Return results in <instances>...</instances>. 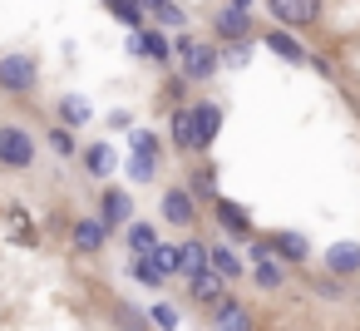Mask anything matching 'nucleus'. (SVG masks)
<instances>
[{
    "label": "nucleus",
    "mask_w": 360,
    "mask_h": 331,
    "mask_svg": "<svg viewBox=\"0 0 360 331\" xmlns=\"http://www.w3.org/2000/svg\"><path fill=\"white\" fill-rule=\"evenodd\" d=\"M212 272H217V277H237V272H242V257H237L232 247H212Z\"/></svg>",
    "instance_id": "nucleus-20"
},
{
    "label": "nucleus",
    "mask_w": 360,
    "mask_h": 331,
    "mask_svg": "<svg viewBox=\"0 0 360 331\" xmlns=\"http://www.w3.org/2000/svg\"><path fill=\"white\" fill-rule=\"evenodd\" d=\"M55 149H60V154H70V149H75V139H70L65 129H55Z\"/></svg>",
    "instance_id": "nucleus-34"
},
{
    "label": "nucleus",
    "mask_w": 360,
    "mask_h": 331,
    "mask_svg": "<svg viewBox=\"0 0 360 331\" xmlns=\"http://www.w3.org/2000/svg\"><path fill=\"white\" fill-rule=\"evenodd\" d=\"M173 139H178V149H198V114L193 109L173 114Z\"/></svg>",
    "instance_id": "nucleus-14"
},
{
    "label": "nucleus",
    "mask_w": 360,
    "mask_h": 331,
    "mask_svg": "<svg viewBox=\"0 0 360 331\" xmlns=\"http://www.w3.org/2000/svg\"><path fill=\"white\" fill-rule=\"evenodd\" d=\"M0 163H6V168H30L35 163V139L25 129L6 124V129H0Z\"/></svg>",
    "instance_id": "nucleus-2"
},
{
    "label": "nucleus",
    "mask_w": 360,
    "mask_h": 331,
    "mask_svg": "<svg viewBox=\"0 0 360 331\" xmlns=\"http://www.w3.org/2000/svg\"><path fill=\"white\" fill-rule=\"evenodd\" d=\"M114 316L124 321V331H143V316H139L134 306H114Z\"/></svg>",
    "instance_id": "nucleus-31"
},
{
    "label": "nucleus",
    "mask_w": 360,
    "mask_h": 331,
    "mask_svg": "<svg viewBox=\"0 0 360 331\" xmlns=\"http://www.w3.org/2000/svg\"><path fill=\"white\" fill-rule=\"evenodd\" d=\"M153 20H158V25H168V30H173V25H183V11H178V6H173V0H163V6H158V15H153Z\"/></svg>",
    "instance_id": "nucleus-28"
},
{
    "label": "nucleus",
    "mask_w": 360,
    "mask_h": 331,
    "mask_svg": "<svg viewBox=\"0 0 360 331\" xmlns=\"http://www.w3.org/2000/svg\"><path fill=\"white\" fill-rule=\"evenodd\" d=\"M266 50H271V55H281V60H291V65H301V60H306V50H301L286 30H271V35H266Z\"/></svg>",
    "instance_id": "nucleus-15"
},
{
    "label": "nucleus",
    "mask_w": 360,
    "mask_h": 331,
    "mask_svg": "<svg viewBox=\"0 0 360 331\" xmlns=\"http://www.w3.org/2000/svg\"><path fill=\"white\" fill-rule=\"evenodd\" d=\"M134 277H139L143 287H158V282H163L168 272H163V267H158L153 257H139V262H134Z\"/></svg>",
    "instance_id": "nucleus-24"
},
{
    "label": "nucleus",
    "mask_w": 360,
    "mask_h": 331,
    "mask_svg": "<svg viewBox=\"0 0 360 331\" xmlns=\"http://www.w3.org/2000/svg\"><path fill=\"white\" fill-rule=\"evenodd\" d=\"M129 213H134L129 193H124V188H109V193H104V223L119 227V223H129Z\"/></svg>",
    "instance_id": "nucleus-11"
},
{
    "label": "nucleus",
    "mask_w": 360,
    "mask_h": 331,
    "mask_svg": "<svg viewBox=\"0 0 360 331\" xmlns=\"http://www.w3.org/2000/svg\"><path fill=\"white\" fill-rule=\"evenodd\" d=\"M109 6H114V15H119L124 25H139V20H143V15L134 11V0H109Z\"/></svg>",
    "instance_id": "nucleus-30"
},
{
    "label": "nucleus",
    "mask_w": 360,
    "mask_h": 331,
    "mask_svg": "<svg viewBox=\"0 0 360 331\" xmlns=\"http://www.w3.org/2000/svg\"><path fill=\"white\" fill-rule=\"evenodd\" d=\"M222 65H232V70H242V65H247V45H232V50L222 55Z\"/></svg>",
    "instance_id": "nucleus-32"
},
{
    "label": "nucleus",
    "mask_w": 360,
    "mask_h": 331,
    "mask_svg": "<svg viewBox=\"0 0 360 331\" xmlns=\"http://www.w3.org/2000/svg\"><path fill=\"white\" fill-rule=\"evenodd\" d=\"M222 287H227V277H217V272L193 277V296H198V301H222Z\"/></svg>",
    "instance_id": "nucleus-17"
},
{
    "label": "nucleus",
    "mask_w": 360,
    "mask_h": 331,
    "mask_svg": "<svg viewBox=\"0 0 360 331\" xmlns=\"http://www.w3.org/2000/svg\"><path fill=\"white\" fill-rule=\"evenodd\" d=\"M153 326H163V331H173V326H178V311H173L168 301H158V306H153Z\"/></svg>",
    "instance_id": "nucleus-29"
},
{
    "label": "nucleus",
    "mask_w": 360,
    "mask_h": 331,
    "mask_svg": "<svg viewBox=\"0 0 360 331\" xmlns=\"http://www.w3.org/2000/svg\"><path fill=\"white\" fill-rule=\"evenodd\" d=\"M281 282H286V272L271 262V252H266V257H257V287H281Z\"/></svg>",
    "instance_id": "nucleus-22"
},
{
    "label": "nucleus",
    "mask_w": 360,
    "mask_h": 331,
    "mask_svg": "<svg viewBox=\"0 0 360 331\" xmlns=\"http://www.w3.org/2000/svg\"><path fill=\"white\" fill-rule=\"evenodd\" d=\"M129 247H134V252H148V247H158V232H153V223H134V227H129Z\"/></svg>",
    "instance_id": "nucleus-21"
},
{
    "label": "nucleus",
    "mask_w": 360,
    "mask_h": 331,
    "mask_svg": "<svg viewBox=\"0 0 360 331\" xmlns=\"http://www.w3.org/2000/svg\"><path fill=\"white\" fill-rule=\"evenodd\" d=\"M316 11H321V0H271V15L281 20V25H311L316 20Z\"/></svg>",
    "instance_id": "nucleus-4"
},
{
    "label": "nucleus",
    "mask_w": 360,
    "mask_h": 331,
    "mask_svg": "<svg viewBox=\"0 0 360 331\" xmlns=\"http://www.w3.org/2000/svg\"><path fill=\"white\" fill-rule=\"evenodd\" d=\"M217 223H222L227 232H247V227H252V218H247L237 203H217Z\"/></svg>",
    "instance_id": "nucleus-19"
},
{
    "label": "nucleus",
    "mask_w": 360,
    "mask_h": 331,
    "mask_svg": "<svg viewBox=\"0 0 360 331\" xmlns=\"http://www.w3.org/2000/svg\"><path fill=\"white\" fill-rule=\"evenodd\" d=\"M271 247H276L286 262H306V257H311V242H306L301 232H271Z\"/></svg>",
    "instance_id": "nucleus-10"
},
{
    "label": "nucleus",
    "mask_w": 360,
    "mask_h": 331,
    "mask_svg": "<svg viewBox=\"0 0 360 331\" xmlns=\"http://www.w3.org/2000/svg\"><path fill=\"white\" fill-rule=\"evenodd\" d=\"M35 80H40L35 55H6V60H0V89L25 94V89H35Z\"/></svg>",
    "instance_id": "nucleus-1"
},
{
    "label": "nucleus",
    "mask_w": 360,
    "mask_h": 331,
    "mask_svg": "<svg viewBox=\"0 0 360 331\" xmlns=\"http://www.w3.org/2000/svg\"><path fill=\"white\" fill-rule=\"evenodd\" d=\"M326 267H330L335 277H345V272H360V242H335V247L326 252Z\"/></svg>",
    "instance_id": "nucleus-7"
},
{
    "label": "nucleus",
    "mask_w": 360,
    "mask_h": 331,
    "mask_svg": "<svg viewBox=\"0 0 360 331\" xmlns=\"http://www.w3.org/2000/svg\"><path fill=\"white\" fill-rule=\"evenodd\" d=\"M153 262H158L163 272H178V267H183V252H178V247H163V242H158V247H153Z\"/></svg>",
    "instance_id": "nucleus-27"
},
{
    "label": "nucleus",
    "mask_w": 360,
    "mask_h": 331,
    "mask_svg": "<svg viewBox=\"0 0 360 331\" xmlns=\"http://www.w3.org/2000/svg\"><path fill=\"white\" fill-rule=\"evenodd\" d=\"M163 218H168L173 227H188V223H193V193H188V188H168V193H163Z\"/></svg>",
    "instance_id": "nucleus-5"
},
{
    "label": "nucleus",
    "mask_w": 360,
    "mask_h": 331,
    "mask_svg": "<svg viewBox=\"0 0 360 331\" xmlns=\"http://www.w3.org/2000/svg\"><path fill=\"white\" fill-rule=\"evenodd\" d=\"M65 119H70V124H84V119H89V99H84V94H70V99H65Z\"/></svg>",
    "instance_id": "nucleus-25"
},
{
    "label": "nucleus",
    "mask_w": 360,
    "mask_h": 331,
    "mask_svg": "<svg viewBox=\"0 0 360 331\" xmlns=\"http://www.w3.org/2000/svg\"><path fill=\"white\" fill-rule=\"evenodd\" d=\"M217 331H252V311L242 301H217Z\"/></svg>",
    "instance_id": "nucleus-9"
},
{
    "label": "nucleus",
    "mask_w": 360,
    "mask_h": 331,
    "mask_svg": "<svg viewBox=\"0 0 360 331\" xmlns=\"http://www.w3.org/2000/svg\"><path fill=\"white\" fill-rule=\"evenodd\" d=\"M84 163H89V173L109 178V173H114V149H109V144H94V149L84 154Z\"/></svg>",
    "instance_id": "nucleus-18"
},
{
    "label": "nucleus",
    "mask_w": 360,
    "mask_h": 331,
    "mask_svg": "<svg viewBox=\"0 0 360 331\" xmlns=\"http://www.w3.org/2000/svg\"><path fill=\"white\" fill-rule=\"evenodd\" d=\"M178 55H183V75H188V80H212V70H217V55H212L207 45H193V40H183V45H178Z\"/></svg>",
    "instance_id": "nucleus-3"
},
{
    "label": "nucleus",
    "mask_w": 360,
    "mask_h": 331,
    "mask_svg": "<svg viewBox=\"0 0 360 331\" xmlns=\"http://www.w3.org/2000/svg\"><path fill=\"white\" fill-rule=\"evenodd\" d=\"M129 144H134V158H158V139H153L148 129H134Z\"/></svg>",
    "instance_id": "nucleus-23"
},
{
    "label": "nucleus",
    "mask_w": 360,
    "mask_h": 331,
    "mask_svg": "<svg viewBox=\"0 0 360 331\" xmlns=\"http://www.w3.org/2000/svg\"><path fill=\"white\" fill-rule=\"evenodd\" d=\"M158 6H163V0H134V11H139V15H158Z\"/></svg>",
    "instance_id": "nucleus-33"
},
{
    "label": "nucleus",
    "mask_w": 360,
    "mask_h": 331,
    "mask_svg": "<svg viewBox=\"0 0 360 331\" xmlns=\"http://www.w3.org/2000/svg\"><path fill=\"white\" fill-rule=\"evenodd\" d=\"M193 114H198V149H207V144L217 139V129H222V114H217L212 104H198Z\"/></svg>",
    "instance_id": "nucleus-13"
},
{
    "label": "nucleus",
    "mask_w": 360,
    "mask_h": 331,
    "mask_svg": "<svg viewBox=\"0 0 360 331\" xmlns=\"http://www.w3.org/2000/svg\"><path fill=\"white\" fill-rule=\"evenodd\" d=\"M129 50H134L139 60H153V65H158V60H168V40H163L158 30H143V35H134V40H129Z\"/></svg>",
    "instance_id": "nucleus-8"
},
{
    "label": "nucleus",
    "mask_w": 360,
    "mask_h": 331,
    "mask_svg": "<svg viewBox=\"0 0 360 331\" xmlns=\"http://www.w3.org/2000/svg\"><path fill=\"white\" fill-rule=\"evenodd\" d=\"M75 247H79V252H99V247H104V227L89 223V218L75 223Z\"/></svg>",
    "instance_id": "nucleus-16"
},
{
    "label": "nucleus",
    "mask_w": 360,
    "mask_h": 331,
    "mask_svg": "<svg viewBox=\"0 0 360 331\" xmlns=\"http://www.w3.org/2000/svg\"><path fill=\"white\" fill-rule=\"evenodd\" d=\"M153 173H158V158H129V178L134 183H148Z\"/></svg>",
    "instance_id": "nucleus-26"
},
{
    "label": "nucleus",
    "mask_w": 360,
    "mask_h": 331,
    "mask_svg": "<svg viewBox=\"0 0 360 331\" xmlns=\"http://www.w3.org/2000/svg\"><path fill=\"white\" fill-rule=\"evenodd\" d=\"M247 25H252V20H247V11H242V6H227V11L217 15V35H227V40H242V35H247Z\"/></svg>",
    "instance_id": "nucleus-12"
},
{
    "label": "nucleus",
    "mask_w": 360,
    "mask_h": 331,
    "mask_svg": "<svg viewBox=\"0 0 360 331\" xmlns=\"http://www.w3.org/2000/svg\"><path fill=\"white\" fill-rule=\"evenodd\" d=\"M178 252H183V267H178V272H188V277H202V272H212V247H202L198 237H193V242H183Z\"/></svg>",
    "instance_id": "nucleus-6"
}]
</instances>
